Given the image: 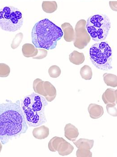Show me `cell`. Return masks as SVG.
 Instances as JSON below:
<instances>
[{
    "instance_id": "1",
    "label": "cell",
    "mask_w": 117,
    "mask_h": 157,
    "mask_svg": "<svg viewBox=\"0 0 117 157\" xmlns=\"http://www.w3.org/2000/svg\"><path fill=\"white\" fill-rule=\"evenodd\" d=\"M28 126L20 102L0 103V141L2 144L25 133Z\"/></svg>"
},
{
    "instance_id": "2",
    "label": "cell",
    "mask_w": 117,
    "mask_h": 157,
    "mask_svg": "<svg viewBox=\"0 0 117 157\" xmlns=\"http://www.w3.org/2000/svg\"><path fill=\"white\" fill-rule=\"evenodd\" d=\"M63 34L60 28L46 18L34 25L32 31V43L36 48L54 49Z\"/></svg>"
},
{
    "instance_id": "3",
    "label": "cell",
    "mask_w": 117,
    "mask_h": 157,
    "mask_svg": "<svg viewBox=\"0 0 117 157\" xmlns=\"http://www.w3.org/2000/svg\"><path fill=\"white\" fill-rule=\"evenodd\" d=\"M47 105V100L43 96L34 93L23 98L20 107L29 127L41 126L47 122L45 109Z\"/></svg>"
},
{
    "instance_id": "4",
    "label": "cell",
    "mask_w": 117,
    "mask_h": 157,
    "mask_svg": "<svg viewBox=\"0 0 117 157\" xmlns=\"http://www.w3.org/2000/svg\"><path fill=\"white\" fill-rule=\"evenodd\" d=\"M89 55L92 64L97 68L108 71L113 68L112 50L107 42L94 44L89 50Z\"/></svg>"
},
{
    "instance_id": "5",
    "label": "cell",
    "mask_w": 117,
    "mask_h": 157,
    "mask_svg": "<svg viewBox=\"0 0 117 157\" xmlns=\"http://www.w3.org/2000/svg\"><path fill=\"white\" fill-rule=\"evenodd\" d=\"M111 22L109 17L97 14L90 16L86 22V29L91 39L95 42H101L109 35Z\"/></svg>"
},
{
    "instance_id": "6",
    "label": "cell",
    "mask_w": 117,
    "mask_h": 157,
    "mask_svg": "<svg viewBox=\"0 0 117 157\" xmlns=\"http://www.w3.org/2000/svg\"><path fill=\"white\" fill-rule=\"evenodd\" d=\"M22 12L16 7L5 6L0 9V28L5 31L16 32L23 25Z\"/></svg>"
},
{
    "instance_id": "7",
    "label": "cell",
    "mask_w": 117,
    "mask_h": 157,
    "mask_svg": "<svg viewBox=\"0 0 117 157\" xmlns=\"http://www.w3.org/2000/svg\"><path fill=\"white\" fill-rule=\"evenodd\" d=\"M86 21L82 19L77 22L75 28L74 44L79 49H83L91 41V38L86 29Z\"/></svg>"
},
{
    "instance_id": "8",
    "label": "cell",
    "mask_w": 117,
    "mask_h": 157,
    "mask_svg": "<svg viewBox=\"0 0 117 157\" xmlns=\"http://www.w3.org/2000/svg\"><path fill=\"white\" fill-rule=\"evenodd\" d=\"M44 90L45 94L46 99L48 102H52L56 98L57 90L54 86L49 81L44 82Z\"/></svg>"
},
{
    "instance_id": "9",
    "label": "cell",
    "mask_w": 117,
    "mask_h": 157,
    "mask_svg": "<svg viewBox=\"0 0 117 157\" xmlns=\"http://www.w3.org/2000/svg\"><path fill=\"white\" fill-rule=\"evenodd\" d=\"M79 135V130L76 126L71 123L66 124L64 127V136L68 140L73 142L75 141Z\"/></svg>"
},
{
    "instance_id": "10",
    "label": "cell",
    "mask_w": 117,
    "mask_h": 157,
    "mask_svg": "<svg viewBox=\"0 0 117 157\" xmlns=\"http://www.w3.org/2000/svg\"><path fill=\"white\" fill-rule=\"evenodd\" d=\"M103 100L105 104H117V90L109 88L102 95Z\"/></svg>"
},
{
    "instance_id": "11",
    "label": "cell",
    "mask_w": 117,
    "mask_h": 157,
    "mask_svg": "<svg viewBox=\"0 0 117 157\" xmlns=\"http://www.w3.org/2000/svg\"><path fill=\"white\" fill-rule=\"evenodd\" d=\"M62 29L64 40L67 42L74 41L75 38V31L73 26L69 23H64L61 25Z\"/></svg>"
},
{
    "instance_id": "12",
    "label": "cell",
    "mask_w": 117,
    "mask_h": 157,
    "mask_svg": "<svg viewBox=\"0 0 117 157\" xmlns=\"http://www.w3.org/2000/svg\"><path fill=\"white\" fill-rule=\"evenodd\" d=\"M88 111L90 117L93 119H97L101 117L104 113L103 108L95 103H91L89 105Z\"/></svg>"
},
{
    "instance_id": "13",
    "label": "cell",
    "mask_w": 117,
    "mask_h": 157,
    "mask_svg": "<svg viewBox=\"0 0 117 157\" xmlns=\"http://www.w3.org/2000/svg\"><path fill=\"white\" fill-rule=\"evenodd\" d=\"M49 129L45 126H41L40 127L34 128L33 131V135L35 138L38 140H43L49 136Z\"/></svg>"
},
{
    "instance_id": "14",
    "label": "cell",
    "mask_w": 117,
    "mask_h": 157,
    "mask_svg": "<svg viewBox=\"0 0 117 157\" xmlns=\"http://www.w3.org/2000/svg\"><path fill=\"white\" fill-rule=\"evenodd\" d=\"M74 149V147L66 140L62 142L58 147L57 150L60 155L64 156L70 155Z\"/></svg>"
},
{
    "instance_id": "15",
    "label": "cell",
    "mask_w": 117,
    "mask_h": 157,
    "mask_svg": "<svg viewBox=\"0 0 117 157\" xmlns=\"http://www.w3.org/2000/svg\"><path fill=\"white\" fill-rule=\"evenodd\" d=\"M22 51L25 57H33L38 54V49L32 44H25L23 46Z\"/></svg>"
},
{
    "instance_id": "16",
    "label": "cell",
    "mask_w": 117,
    "mask_h": 157,
    "mask_svg": "<svg viewBox=\"0 0 117 157\" xmlns=\"http://www.w3.org/2000/svg\"><path fill=\"white\" fill-rule=\"evenodd\" d=\"M74 144L78 149H86L91 150L94 145V140L80 139L76 141H74Z\"/></svg>"
},
{
    "instance_id": "17",
    "label": "cell",
    "mask_w": 117,
    "mask_h": 157,
    "mask_svg": "<svg viewBox=\"0 0 117 157\" xmlns=\"http://www.w3.org/2000/svg\"><path fill=\"white\" fill-rule=\"evenodd\" d=\"M69 60L73 64L80 65L85 61V56L83 53L79 52L77 51H74L69 55Z\"/></svg>"
},
{
    "instance_id": "18",
    "label": "cell",
    "mask_w": 117,
    "mask_h": 157,
    "mask_svg": "<svg viewBox=\"0 0 117 157\" xmlns=\"http://www.w3.org/2000/svg\"><path fill=\"white\" fill-rule=\"evenodd\" d=\"M57 8V4L55 1H43L42 3V8L46 13H53Z\"/></svg>"
},
{
    "instance_id": "19",
    "label": "cell",
    "mask_w": 117,
    "mask_h": 157,
    "mask_svg": "<svg viewBox=\"0 0 117 157\" xmlns=\"http://www.w3.org/2000/svg\"><path fill=\"white\" fill-rule=\"evenodd\" d=\"M44 81L40 78H36L33 83V89L36 94L45 97V94L44 90Z\"/></svg>"
},
{
    "instance_id": "20",
    "label": "cell",
    "mask_w": 117,
    "mask_h": 157,
    "mask_svg": "<svg viewBox=\"0 0 117 157\" xmlns=\"http://www.w3.org/2000/svg\"><path fill=\"white\" fill-rule=\"evenodd\" d=\"M104 81L107 86L112 87L117 86V77L112 74L104 73L103 75Z\"/></svg>"
},
{
    "instance_id": "21",
    "label": "cell",
    "mask_w": 117,
    "mask_h": 157,
    "mask_svg": "<svg viewBox=\"0 0 117 157\" xmlns=\"http://www.w3.org/2000/svg\"><path fill=\"white\" fill-rule=\"evenodd\" d=\"M64 140H65L63 138L54 137L50 140L48 143V148L49 150L51 152H56L57 150L59 144Z\"/></svg>"
},
{
    "instance_id": "22",
    "label": "cell",
    "mask_w": 117,
    "mask_h": 157,
    "mask_svg": "<svg viewBox=\"0 0 117 157\" xmlns=\"http://www.w3.org/2000/svg\"><path fill=\"white\" fill-rule=\"evenodd\" d=\"M82 78L85 80H90L92 77V68L87 65H85L81 68L80 71Z\"/></svg>"
},
{
    "instance_id": "23",
    "label": "cell",
    "mask_w": 117,
    "mask_h": 157,
    "mask_svg": "<svg viewBox=\"0 0 117 157\" xmlns=\"http://www.w3.org/2000/svg\"><path fill=\"white\" fill-rule=\"evenodd\" d=\"M61 71L58 66L53 65L51 66L48 70V73L51 78H57L60 75Z\"/></svg>"
},
{
    "instance_id": "24",
    "label": "cell",
    "mask_w": 117,
    "mask_h": 157,
    "mask_svg": "<svg viewBox=\"0 0 117 157\" xmlns=\"http://www.w3.org/2000/svg\"><path fill=\"white\" fill-rule=\"evenodd\" d=\"M23 33H19L16 35L14 39H13L11 44V48L13 49L17 48L20 46L23 39Z\"/></svg>"
},
{
    "instance_id": "25",
    "label": "cell",
    "mask_w": 117,
    "mask_h": 157,
    "mask_svg": "<svg viewBox=\"0 0 117 157\" xmlns=\"http://www.w3.org/2000/svg\"><path fill=\"white\" fill-rule=\"evenodd\" d=\"M10 72V67L5 63H0V77H7Z\"/></svg>"
},
{
    "instance_id": "26",
    "label": "cell",
    "mask_w": 117,
    "mask_h": 157,
    "mask_svg": "<svg viewBox=\"0 0 117 157\" xmlns=\"http://www.w3.org/2000/svg\"><path fill=\"white\" fill-rule=\"evenodd\" d=\"M77 157H92V153L90 150L86 149H78L76 153Z\"/></svg>"
},
{
    "instance_id": "27",
    "label": "cell",
    "mask_w": 117,
    "mask_h": 157,
    "mask_svg": "<svg viewBox=\"0 0 117 157\" xmlns=\"http://www.w3.org/2000/svg\"><path fill=\"white\" fill-rule=\"evenodd\" d=\"M47 55V51L43 48L38 49V54L36 56L33 57L34 59H42L45 58Z\"/></svg>"
},
{
    "instance_id": "28",
    "label": "cell",
    "mask_w": 117,
    "mask_h": 157,
    "mask_svg": "<svg viewBox=\"0 0 117 157\" xmlns=\"http://www.w3.org/2000/svg\"><path fill=\"white\" fill-rule=\"evenodd\" d=\"M115 106H114L112 109H110V107L108 106V105L106 106V108H107V112L108 113H109V114L111 115L112 116L117 117V109L116 108H115Z\"/></svg>"
},
{
    "instance_id": "29",
    "label": "cell",
    "mask_w": 117,
    "mask_h": 157,
    "mask_svg": "<svg viewBox=\"0 0 117 157\" xmlns=\"http://www.w3.org/2000/svg\"><path fill=\"white\" fill-rule=\"evenodd\" d=\"M117 2H109V6L110 8L114 11H117Z\"/></svg>"
},
{
    "instance_id": "30",
    "label": "cell",
    "mask_w": 117,
    "mask_h": 157,
    "mask_svg": "<svg viewBox=\"0 0 117 157\" xmlns=\"http://www.w3.org/2000/svg\"><path fill=\"white\" fill-rule=\"evenodd\" d=\"M2 143L1 142H0V153L2 151Z\"/></svg>"
}]
</instances>
